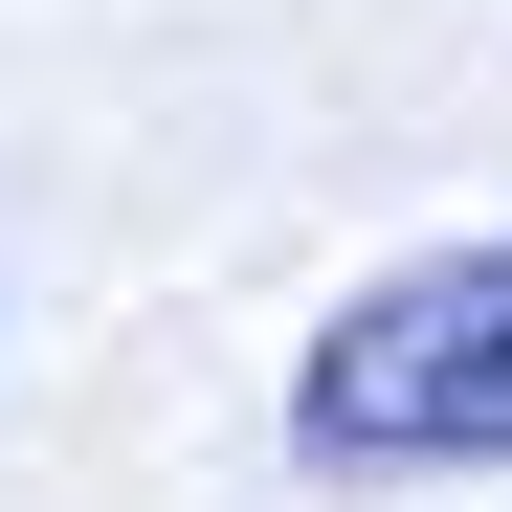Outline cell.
<instances>
[{
  "instance_id": "obj_1",
  "label": "cell",
  "mask_w": 512,
  "mask_h": 512,
  "mask_svg": "<svg viewBox=\"0 0 512 512\" xmlns=\"http://www.w3.org/2000/svg\"><path fill=\"white\" fill-rule=\"evenodd\" d=\"M290 468L401 490V468H512V223L401 245L290 334Z\"/></svg>"
}]
</instances>
